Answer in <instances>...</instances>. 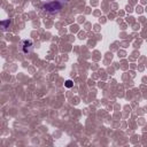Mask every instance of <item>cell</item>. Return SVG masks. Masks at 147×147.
I'll return each mask as SVG.
<instances>
[{"label": "cell", "instance_id": "1", "mask_svg": "<svg viewBox=\"0 0 147 147\" xmlns=\"http://www.w3.org/2000/svg\"><path fill=\"white\" fill-rule=\"evenodd\" d=\"M44 9H45L46 11L51 13V14H54V13H57V11L61 9V5H60L56 0H54V1H51V2L45 3Z\"/></svg>", "mask_w": 147, "mask_h": 147}]
</instances>
